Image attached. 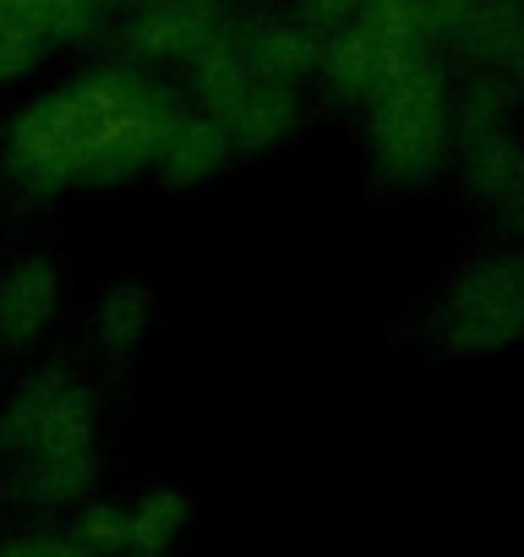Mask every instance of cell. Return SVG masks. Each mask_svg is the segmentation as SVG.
<instances>
[{
  "instance_id": "cell-11",
  "label": "cell",
  "mask_w": 524,
  "mask_h": 557,
  "mask_svg": "<svg viewBox=\"0 0 524 557\" xmlns=\"http://www.w3.org/2000/svg\"><path fill=\"white\" fill-rule=\"evenodd\" d=\"M126 535H132V513L126 508H88L83 524H77V541L88 552H126Z\"/></svg>"
},
{
  "instance_id": "cell-12",
  "label": "cell",
  "mask_w": 524,
  "mask_h": 557,
  "mask_svg": "<svg viewBox=\"0 0 524 557\" xmlns=\"http://www.w3.org/2000/svg\"><path fill=\"white\" fill-rule=\"evenodd\" d=\"M28 557H93L77 535H45V541H28Z\"/></svg>"
},
{
  "instance_id": "cell-5",
  "label": "cell",
  "mask_w": 524,
  "mask_h": 557,
  "mask_svg": "<svg viewBox=\"0 0 524 557\" xmlns=\"http://www.w3.org/2000/svg\"><path fill=\"white\" fill-rule=\"evenodd\" d=\"M61 301V268L50 257H23L17 268L0 273V339L34 345Z\"/></svg>"
},
{
  "instance_id": "cell-6",
  "label": "cell",
  "mask_w": 524,
  "mask_h": 557,
  "mask_svg": "<svg viewBox=\"0 0 524 557\" xmlns=\"http://www.w3.org/2000/svg\"><path fill=\"white\" fill-rule=\"evenodd\" d=\"M224 126L219 121H175V132H170V143H164V175H170V186H191V181H202V175H213L219 164H224Z\"/></svg>"
},
{
  "instance_id": "cell-8",
  "label": "cell",
  "mask_w": 524,
  "mask_h": 557,
  "mask_svg": "<svg viewBox=\"0 0 524 557\" xmlns=\"http://www.w3.org/2000/svg\"><path fill=\"white\" fill-rule=\"evenodd\" d=\"M186 513H191V497H186V492H148V497L132 508L126 552H132V557H159V552L180 535Z\"/></svg>"
},
{
  "instance_id": "cell-3",
  "label": "cell",
  "mask_w": 524,
  "mask_h": 557,
  "mask_svg": "<svg viewBox=\"0 0 524 557\" xmlns=\"http://www.w3.org/2000/svg\"><path fill=\"white\" fill-rule=\"evenodd\" d=\"M0 443L28 454V465L45 459H72V454H93V399L88 388H77L61 372H45L34 383H23V394L0 416Z\"/></svg>"
},
{
  "instance_id": "cell-7",
  "label": "cell",
  "mask_w": 524,
  "mask_h": 557,
  "mask_svg": "<svg viewBox=\"0 0 524 557\" xmlns=\"http://www.w3.org/2000/svg\"><path fill=\"white\" fill-rule=\"evenodd\" d=\"M224 115H229V132L240 148H262V143L285 137V126L296 121V104L285 88H246Z\"/></svg>"
},
{
  "instance_id": "cell-2",
  "label": "cell",
  "mask_w": 524,
  "mask_h": 557,
  "mask_svg": "<svg viewBox=\"0 0 524 557\" xmlns=\"http://www.w3.org/2000/svg\"><path fill=\"white\" fill-rule=\"evenodd\" d=\"M442 334L459 356L508 350L524 334V257H481L448 290Z\"/></svg>"
},
{
  "instance_id": "cell-1",
  "label": "cell",
  "mask_w": 524,
  "mask_h": 557,
  "mask_svg": "<svg viewBox=\"0 0 524 557\" xmlns=\"http://www.w3.org/2000/svg\"><path fill=\"white\" fill-rule=\"evenodd\" d=\"M170 132L175 115L153 88L104 72L23 110V121L12 126V170L39 191L72 181H121L159 159Z\"/></svg>"
},
{
  "instance_id": "cell-10",
  "label": "cell",
  "mask_w": 524,
  "mask_h": 557,
  "mask_svg": "<svg viewBox=\"0 0 524 557\" xmlns=\"http://www.w3.org/2000/svg\"><path fill=\"white\" fill-rule=\"evenodd\" d=\"M93 481V454H72V459H45V465H28V492L39 503H66L77 492H88Z\"/></svg>"
},
{
  "instance_id": "cell-13",
  "label": "cell",
  "mask_w": 524,
  "mask_h": 557,
  "mask_svg": "<svg viewBox=\"0 0 524 557\" xmlns=\"http://www.w3.org/2000/svg\"><path fill=\"white\" fill-rule=\"evenodd\" d=\"M0 557H28V541H12V546H0Z\"/></svg>"
},
{
  "instance_id": "cell-9",
  "label": "cell",
  "mask_w": 524,
  "mask_h": 557,
  "mask_svg": "<svg viewBox=\"0 0 524 557\" xmlns=\"http://www.w3.org/2000/svg\"><path fill=\"white\" fill-rule=\"evenodd\" d=\"M142 329H148V290L142 285H110L104 301H99V339H104V350H115V356L137 350Z\"/></svg>"
},
{
  "instance_id": "cell-4",
  "label": "cell",
  "mask_w": 524,
  "mask_h": 557,
  "mask_svg": "<svg viewBox=\"0 0 524 557\" xmlns=\"http://www.w3.org/2000/svg\"><path fill=\"white\" fill-rule=\"evenodd\" d=\"M372 143H377V164L394 181L426 175L437 148H442V94H437V83L432 77H399L377 104Z\"/></svg>"
}]
</instances>
